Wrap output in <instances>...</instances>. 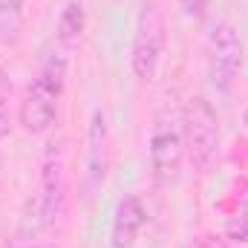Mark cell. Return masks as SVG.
Segmentation results:
<instances>
[{
	"label": "cell",
	"mask_w": 248,
	"mask_h": 248,
	"mask_svg": "<svg viewBox=\"0 0 248 248\" xmlns=\"http://www.w3.org/2000/svg\"><path fill=\"white\" fill-rule=\"evenodd\" d=\"M63 84H66V49L61 46L58 52L46 55L38 75L29 81V87L20 95L17 122L26 133H46L55 124Z\"/></svg>",
	"instance_id": "6da1fadb"
},
{
	"label": "cell",
	"mask_w": 248,
	"mask_h": 248,
	"mask_svg": "<svg viewBox=\"0 0 248 248\" xmlns=\"http://www.w3.org/2000/svg\"><path fill=\"white\" fill-rule=\"evenodd\" d=\"M182 139L185 156L190 159L196 173H211L222 153V130L214 104L205 95H190L182 110Z\"/></svg>",
	"instance_id": "7a4b0ae2"
},
{
	"label": "cell",
	"mask_w": 248,
	"mask_h": 248,
	"mask_svg": "<svg viewBox=\"0 0 248 248\" xmlns=\"http://www.w3.org/2000/svg\"><path fill=\"white\" fill-rule=\"evenodd\" d=\"M168 44V23L159 0H144L136 17L133 44H130V69L139 81H153L159 75L162 55Z\"/></svg>",
	"instance_id": "3957f363"
},
{
	"label": "cell",
	"mask_w": 248,
	"mask_h": 248,
	"mask_svg": "<svg viewBox=\"0 0 248 248\" xmlns=\"http://www.w3.org/2000/svg\"><path fill=\"white\" fill-rule=\"evenodd\" d=\"M205 61H208V78L217 93H231L240 69H243V38L240 29L231 20H217L208 32L205 44Z\"/></svg>",
	"instance_id": "277c9868"
},
{
	"label": "cell",
	"mask_w": 248,
	"mask_h": 248,
	"mask_svg": "<svg viewBox=\"0 0 248 248\" xmlns=\"http://www.w3.org/2000/svg\"><path fill=\"white\" fill-rule=\"evenodd\" d=\"M147 159H150L153 179L159 185H176L179 182L182 159H185V139H182V127H176V122L170 116H159L150 127Z\"/></svg>",
	"instance_id": "5b68a950"
},
{
	"label": "cell",
	"mask_w": 248,
	"mask_h": 248,
	"mask_svg": "<svg viewBox=\"0 0 248 248\" xmlns=\"http://www.w3.org/2000/svg\"><path fill=\"white\" fill-rule=\"evenodd\" d=\"M41 214L46 228H58L69 211V182H66V159L63 144L52 141L41 162Z\"/></svg>",
	"instance_id": "8992f818"
},
{
	"label": "cell",
	"mask_w": 248,
	"mask_h": 248,
	"mask_svg": "<svg viewBox=\"0 0 248 248\" xmlns=\"http://www.w3.org/2000/svg\"><path fill=\"white\" fill-rule=\"evenodd\" d=\"M113 162V139L104 110H93L87 124V147H84V196H95V190L107 182Z\"/></svg>",
	"instance_id": "52a82bcc"
},
{
	"label": "cell",
	"mask_w": 248,
	"mask_h": 248,
	"mask_svg": "<svg viewBox=\"0 0 248 248\" xmlns=\"http://www.w3.org/2000/svg\"><path fill=\"white\" fill-rule=\"evenodd\" d=\"M144 225H147V208H144L141 196L124 193L122 199L116 202V211H113L110 246L113 248H133Z\"/></svg>",
	"instance_id": "ba28073f"
},
{
	"label": "cell",
	"mask_w": 248,
	"mask_h": 248,
	"mask_svg": "<svg viewBox=\"0 0 248 248\" xmlns=\"http://www.w3.org/2000/svg\"><path fill=\"white\" fill-rule=\"evenodd\" d=\"M84 29H87V9H84V3L81 0H66L61 15H58V23H55L58 44H61L63 49H69L72 44L81 41Z\"/></svg>",
	"instance_id": "9c48e42d"
},
{
	"label": "cell",
	"mask_w": 248,
	"mask_h": 248,
	"mask_svg": "<svg viewBox=\"0 0 248 248\" xmlns=\"http://www.w3.org/2000/svg\"><path fill=\"white\" fill-rule=\"evenodd\" d=\"M26 15V0H0V41L9 44L17 38Z\"/></svg>",
	"instance_id": "30bf717a"
},
{
	"label": "cell",
	"mask_w": 248,
	"mask_h": 248,
	"mask_svg": "<svg viewBox=\"0 0 248 248\" xmlns=\"http://www.w3.org/2000/svg\"><path fill=\"white\" fill-rule=\"evenodd\" d=\"M228 237L248 246V199L243 202V208L237 211V217L228 219Z\"/></svg>",
	"instance_id": "8fae6325"
},
{
	"label": "cell",
	"mask_w": 248,
	"mask_h": 248,
	"mask_svg": "<svg viewBox=\"0 0 248 248\" xmlns=\"http://www.w3.org/2000/svg\"><path fill=\"white\" fill-rule=\"evenodd\" d=\"M9 101H12V81L0 72V139L9 133Z\"/></svg>",
	"instance_id": "7c38bea8"
},
{
	"label": "cell",
	"mask_w": 248,
	"mask_h": 248,
	"mask_svg": "<svg viewBox=\"0 0 248 248\" xmlns=\"http://www.w3.org/2000/svg\"><path fill=\"white\" fill-rule=\"evenodd\" d=\"M176 3L185 12L187 20H193V23H202L208 17V0H176Z\"/></svg>",
	"instance_id": "4fadbf2b"
},
{
	"label": "cell",
	"mask_w": 248,
	"mask_h": 248,
	"mask_svg": "<svg viewBox=\"0 0 248 248\" xmlns=\"http://www.w3.org/2000/svg\"><path fill=\"white\" fill-rule=\"evenodd\" d=\"M185 248H228V246H225V240L217 237V234H199V237H193Z\"/></svg>",
	"instance_id": "5bb4252c"
},
{
	"label": "cell",
	"mask_w": 248,
	"mask_h": 248,
	"mask_svg": "<svg viewBox=\"0 0 248 248\" xmlns=\"http://www.w3.org/2000/svg\"><path fill=\"white\" fill-rule=\"evenodd\" d=\"M23 248H41V246H35V243H29V246H23Z\"/></svg>",
	"instance_id": "9a60e30c"
},
{
	"label": "cell",
	"mask_w": 248,
	"mask_h": 248,
	"mask_svg": "<svg viewBox=\"0 0 248 248\" xmlns=\"http://www.w3.org/2000/svg\"><path fill=\"white\" fill-rule=\"evenodd\" d=\"M246 127H248V110H246Z\"/></svg>",
	"instance_id": "2e32d148"
}]
</instances>
